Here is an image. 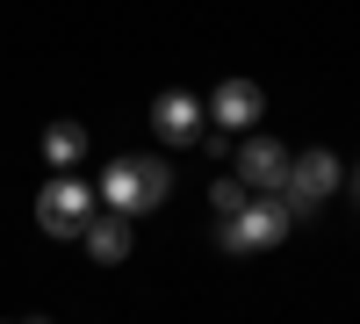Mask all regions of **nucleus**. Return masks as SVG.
<instances>
[{"instance_id":"obj_3","label":"nucleus","mask_w":360,"mask_h":324,"mask_svg":"<svg viewBox=\"0 0 360 324\" xmlns=\"http://www.w3.org/2000/svg\"><path fill=\"white\" fill-rule=\"evenodd\" d=\"M94 188L79 181V173H58V181H44L37 195V223H44V238H79L86 223H94Z\"/></svg>"},{"instance_id":"obj_7","label":"nucleus","mask_w":360,"mask_h":324,"mask_svg":"<svg viewBox=\"0 0 360 324\" xmlns=\"http://www.w3.org/2000/svg\"><path fill=\"white\" fill-rule=\"evenodd\" d=\"M152 130H159L166 144H202V137H209L202 101H195V94H180V86H166V94L152 101Z\"/></svg>"},{"instance_id":"obj_4","label":"nucleus","mask_w":360,"mask_h":324,"mask_svg":"<svg viewBox=\"0 0 360 324\" xmlns=\"http://www.w3.org/2000/svg\"><path fill=\"white\" fill-rule=\"evenodd\" d=\"M332 188H339V159H332V152H295V159H288V188H281V202H288V216H310Z\"/></svg>"},{"instance_id":"obj_9","label":"nucleus","mask_w":360,"mask_h":324,"mask_svg":"<svg viewBox=\"0 0 360 324\" xmlns=\"http://www.w3.org/2000/svg\"><path fill=\"white\" fill-rule=\"evenodd\" d=\"M44 159H51L58 173H72V166L86 159V130H79V123H51V130H44Z\"/></svg>"},{"instance_id":"obj_2","label":"nucleus","mask_w":360,"mask_h":324,"mask_svg":"<svg viewBox=\"0 0 360 324\" xmlns=\"http://www.w3.org/2000/svg\"><path fill=\"white\" fill-rule=\"evenodd\" d=\"M295 231V216H288V202L281 195H266V202H245L231 223H217V252H231V259H245V252H259V245H281Z\"/></svg>"},{"instance_id":"obj_10","label":"nucleus","mask_w":360,"mask_h":324,"mask_svg":"<svg viewBox=\"0 0 360 324\" xmlns=\"http://www.w3.org/2000/svg\"><path fill=\"white\" fill-rule=\"evenodd\" d=\"M245 202H252V188H245V181H217V188H209V209H217V223H231Z\"/></svg>"},{"instance_id":"obj_6","label":"nucleus","mask_w":360,"mask_h":324,"mask_svg":"<svg viewBox=\"0 0 360 324\" xmlns=\"http://www.w3.org/2000/svg\"><path fill=\"white\" fill-rule=\"evenodd\" d=\"M288 159L295 152H281L274 137H245V152H238V181H245L252 195H281L288 188Z\"/></svg>"},{"instance_id":"obj_8","label":"nucleus","mask_w":360,"mask_h":324,"mask_svg":"<svg viewBox=\"0 0 360 324\" xmlns=\"http://www.w3.org/2000/svg\"><path fill=\"white\" fill-rule=\"evenodd\" d=\"M79 238H86V252H94L101 267H115V259H130V216H115V209H108V216L86 223Z\"/></svg>"},{"instance_id":"obj_11","label":"nucleus","mask_w":360,"mask_h":324,"mask_svg":"<svg viewBox=\"0 0 360 324\" xmlns=\"http://www.w3.org/2000/svg\"><path fill=\"white\" fill-rule=\"evenodd\" d=\"M353 188H360V181H353Z\"/></svg>"},{"instance_id":"obj_5","label":"nucleus","mask_w":360,"mask_h":324,"mask_svg":"<svg viewBox=\"0 0 360 324\" xmlns=\"http://www.w3.org/2000/svg\"><path fill=\"white\" fill-rule=\"evenodd\" d=\"M259 108H266V94H259L252 79H224L217 94L202 101V123H217V130H252Z\"/></svg>"},{"instance_id":"obj_1","label":"nucleus","mask_w":360,"mask_h":324,"mask_svg":"<svg viewBox=\"0 0 360 324\" xmlns=\"http://www.w3.org/2000/svg\"><path fill=\"white\" fill-rule=\"evenodd\" d=\"M166 188H173V166H159V159H115V166L101 173V202H108L115 216H144V209H159Z\"/></svg>"}]
</instances>
